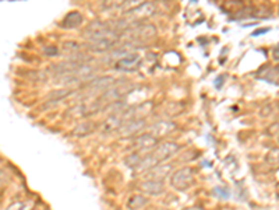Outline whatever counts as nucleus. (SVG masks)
<instances>
[{"instance_id": "nucleus-9", "label": "nucleus", "mask_w": 279, "mask_h": 210, "mask_svg": "<svg viewBox=\"0 0 279 210\" xmlns=\"http://www.w3.org/2000/svg\"><path fill=\"white\" fill-rule=\"evenodd\" d=\"M159 140L154 137L151 133H141V135L136 136L134 140L132 143V147L134 149V151H148V150H154L155 147L158 146Z\"/></svg>"}, {"instance_id": "nucleus-25", "label": "nucleus", "mask_w": 279, "mask_h": 210, "mask_svg": "<svg viewBox=\"0 0 279 210\" xmlns=\"http://www.w3.org/2000/svg\"><path fill=\"white\" fill-rule=\"evenodd\" d=\"M45 52L48 53V55H56V53H58V51H56V49L53 48V49H45Z\"/></svg>"}, {"instance_id": "nucleus-11", "label": "nucleus", "mask_w": 279, "mask_h": 210, "mask_svg": "<svg viewBox=\"0 0 279 210\" xmlns=\"http://www.w3.org/2000/svg\"><path fill=\"white\" fill-rule=\"evenodd\" d=\"M173 171V165L166 164V163H161V164H156L155 167H152L151 170H148L147 173L144 174L145 180L151 181H162L169 177L170 173Z\"/></svg>"}, {"instance_id": "nucleus-3", "label": "nucleus", "mask_w": 279, "mask_h": 210, "mask_svg": "<svg viewBox=\"0 0 279 210\" xmlns=\"http://www.w3.org/2000/svg\"><path fill=\"white\" fill-rule=\"evenodd\" d=\"M82 37L87 41H95V39H102V38H112L118 37V31L115 30L113 24L108 23V21H101V20H95L84 28L82 31Z\"/></svg>"}, {"instance_id": "nucleus-26", "label": "nucleus", "mask_w": 279, "mask_h": 210, "mask_svg": "<svg viewBox=\"0 0 279 210\" xmlns=\"http://www.w3.org/2000/svg\"><path fill=\"white\" fill-rule=\"evenodd\" d=\"M183 210H206L203 208H199V206H191V208H184Z\"/></svg>"}, {"instance_id": "nucleus-21", "label": "nucleus", "mask_w": 279, "mask_h": 210, "mask_svg": "<svg viewBox=\"0 0 279 210\" xmlns=\"http://www.w3.org/2000/svg\"><path fill=\"white\" fill-rule=\"evenodd\" d=\"M73 93H74V90H71V89H63V90L52 91L51 94L46 97V100H48V101H51V103H53V104H56L58 101H60V100H65V98H67L69 96H71Z\"/></svg>"}, {"instance_id": "nucleus-7", "label": "nucleus", "mask_w": 279, "mask_h": 210, "mask_svg": "<svg viewBox=\"0 0 279 210\" xmlns=\"http://www.w3.org/2000/svg\"><path fill=\"white\" fill-rule=\"evenodd\" d=\"M180 150V146L175 142H159L154 150L151 151L152 157L158 161V164L165 163L166 160L173 157L177 151Z\"/></svg>"}, {"instance_id": "nucleus-27", "label": "nucleus", "mask_w": 279, "mask_h": 210, "mask_svg": "<svg viewBox=\"0 0 279 210\" xmlns=\"http://www.w3.org/2000/svg\"><path fill=\"white\" fill-rule=\"evenodd\" d=\"M158 210H168V209H158Z\"/></svg>"}, {"instance_id": "nucleus-5", "label": "nucleus", "mask_w": 279, "mask_h": 210, "mask_svg": "<svg viewBox=\"0 0 279 210\" xmlns=\"http://www.w3.org/2000/svg\"><path fill=\"white\" fill-rule=\"evenodd\" d=\"M194 184V171L190 167H183L172 174L170 185L179 192L187 191Z\"/></svg>"}, {"instance_id": "nucleus-8", "label": "nucleus", "mask_w": 279, "mask_h": 210, "mask_svg": "<svg viewBox=\"0 0 279 210\" xmlns=\"http://www.w3.org/2000/svg\"><path fill=\"white\" fill-rule=\"evenodd\" d=\"M119 38L112 37V38H102V39H95V41H87L85 48L96 53H103L109 52L110 49H115L118 46Z\"/></svg>"}, {"instance_id": "nucleus-19", "label": "nucleus", "mask_w": 279, "mask_h": 210, "mask_svg": "<svg viewBox=\"0 0 279 210\" xmlns=\"http://www.w3.org/2000/svg\"><path fill=\"white\" fill-rule=\"evenodd\" d=\"M148 203V199L144 195H133L127 201V209L129 210H140L142 209Z\"/></svg>"}, {"instance_id": "nucleus-23", "label": "nucleus", "mask_w": 279, "mask_h": 210, "mask_svg": "<svg viewBox=\"0 0 279 210\" xmlns=\"http://www.w3.org/2000/svg\"><path fill=\"white\" fill-rule=\"evenodd\" d=\"M213 195L218 196V198H223V199H228L230 194H229L226 189H223V188H215L213 189Z\"/></svg>"}, {"instance_id": "nucleus-16", "label": "nucleus", "mask_w": 279, "mask_h": 210, "mask_svg": "<svg viewBox=\"0 0 279 210\" xmlns=\"http://www.w3.org/2000/svg\"><path fill=\"white\" fill-rule=\"evenodd\" d=\"M140 189H141L144 194H147V195L159 196L161 194H163V191H165V184H163L162 181L145 180L140 184Z\"/></svg>"}, {"instance_id": "nucleus-18", "label": "nucleus", "mask_w": 279, "mask_h": 210, "mask_svg": "<svg viewBox=\"0 0 279 210\" xmlns=\"http://www.w3.org/2000/svg\"><path fill=\"white\" fill-rule=\"evenodd\" d=\"M95 129V122H92V120H85V122H82L80 125H77V126L71 130V136H74V137H85V136L91 135Z\"/></svg>"}, {"instance_id": "nucleus-17", "label": "nucleus", "mask_w": 279, "mask_h": 210, "mask_svg": "<svg viewBox=\"0 0 279 210\" xmlns=\"http://www.w3.org/2000/svg\"><path fill=\"white\" fill-rule=\"evenodd\" d=\"M82 20H84V17H82V14H81L80 11H70V13H67L66 17L62 20L60 27L65 28V30L77 28V27H80L81 24H82Z\"/></svg>"}, {"instance_id": "nucleus-2", "label": "nucleus", "mask_w": 279, "mask_h": 210, "mask_svg": "<svg viewBox=\"0 0 279 210\" xmlns=\"http://www.w3.org/2000/svg\"><path fill=\"white\" fill-rule=\"evenodd\" d=\"M134 89L136 87L133 86L132 83L116 82L110 89H108L98 97V101H99V104L102 105V108L109 104H116L119 101H122L125 97H127L130 93H133Z\"/></svg>"}, {"instance_id": "nucleus-1", "label": "nucleus", "mask_w": 279, "mask_h": 210, "mask_svg": "<svg viewBox=\"0 0 279 210\" xmlns=\"http://www.w3.org/2000/svg\"><path fill=\"white\" fill-rule=\"evenodd\" d=\"M156 35H158V31L152 24H134L123 32L126 42H130L136 46L147 44L156 38Z\"/></svg>"}, {"instance_id": "nucleus-14", "label": "nucleus", "mask_w": 279, "mask_h": 210, "mask_svg": "<svg viewBox=\"0 0 279 210\" xmlns=\"http://www.w3.org/2000/svg\"><path fill=\"white\" fill-rule=\"evenodd\" d=\"M175 129H176V125L173 122H170V120H159V122H155L154 125L149 128L148 133H151L154 137H156L159 140L163 136L170 135Z\"/></svg>"}, {"instance_id": "nucleus-24", "label": "nucleus", "mask_w": 279, "mask_h": 210, "mask_svg": "<svg viewBox=\"0 0 279 210\" xmlns=\"http://www.w3.org/2000/svg\"><path fill=\"white\" fill-rule=\"evenodd\" d=\"M274 58H275V59H279V45L274 49Z\"/></svg>"}, {"instance_id": "nucleus-22", "label": "nucleus", "mask_w": 279, "mask_h": 210, "mask_svg": "<svg viewBox=\"0 0 279 210\" xmlns=\"http://www.w3.org/2000/svg\"><path fill=\"white\" fill-rule=\"evenodd\" d=\"M35 203L32 201H21V202L13 203L7 210H34Z\"/></svg>"}, {"instance_id": "nucleus-12", "label": "nucleus", "mask_w": 279, "mask_h": 210, "mask_svg": "<svg viewBox=\"0 0 279 210\" xmlns=\"http://www.w3.org/2000/svg\"><path fill=\"white\" fill-rule=\"evenodd\" d=\"M118 82L115 77H110V76H101V77H95L92 79L91 82H88V84L85 86V89L89 91V93H96V91H101V93H105V91L110 89L115 83Z\"/></svg>"}, {"instance_id": "nucleus-10", "label": "nucleus", "mask_w": 279, "mask_h": 210, "mask_svg": "<svg viewBox=\"0 0 279 210\" xmlns=\"http://www.w3.org/2000/svg\"><path fill=\"white\" fill-rule=\"evenodd\" d=\"M145 128V119H127L119 129L120 137H130V136H139L140 132Z\"/></svg>"}, {"instance_id": "nucleus-6", "label": "nucleus", "mask_w": 279, "mask_h": 210, "mask_svg": "<svg viewBox=\"0 0 279 210\" xmlns=\"http://www.w3.org/2000/svg\"><path fill=\"white\" fill-rule=\"evenodd\" d=\"M101 109H102V105L99 104L96 98L95 101H91V103H80V104L74 105L73 108L67 111V115L75 119H81V118H87V116L99 112Z\"/></svg>"}, {"instance_id": "nucleus-15", "label": "nucleus", "mask_w": 279, "mask_h": 210, "mask_svg": "<svg viewBox=\"0 0 279 210\" xmlns=\"http://www.w3.org/2000/svg\"><path fill=\"white\" fill-rule=\"evenodd\" d=\"M141 65V56L139 53H130L122 59H118L116 62V69L118 70H125V72H132V70H136Z\"/></svg>"}, {"instance_id": "nucleus-13", "label": "nucleus", "mask_w": 279, "mask_h": 210, "mask_svg": "<svg viewBox=\"0 0 279 210\" xmlns=\"http://www.w3.org/2000/svg\"><path fill=\"white\" fill-rule=\"evenodd\" d=\"M123 112L122 111H119V112H113L110 113L109 116L106 118V119L103 120V123L101 125V132L102 133H113V132H116L120 129V126L123 125Z\"/></svg>"}, {"instance_id": "nucleus-20", "label": "nucleus", "mask_w": 279, "mask_h": 210, "mask_svg": "<svg viewBox=\"0 0 279 210\" xmlns=\"http://www.w3.org/2000/svg\"><path fill=\"white\" fill-rule=\"evenodd\" d=\"M142 157H144V154H142L141 151H133L132 154H129V156L125 158V164L136 171L137 167L140 165V163H141Z\"/></svg>"}, {"instance_id": "nucleus-4", "label": "nucleus", "mask_w": 279, "mask_h": 210, "mask_svg": "<svg viewBox=\"0 0 279 210\" xmlns=\"http://www.w3.org/2000/svg\"><path fill=\"white\" fill-rule=\"evenodd\" d=\"M155 11H156V7H155L154 3H149V1L140 3L139 6H136L132 10L126 11L125 20L130 25H134V24H137L141 20H147L149 17H152L155 14Z\"/></svg>"}]
</instances>
